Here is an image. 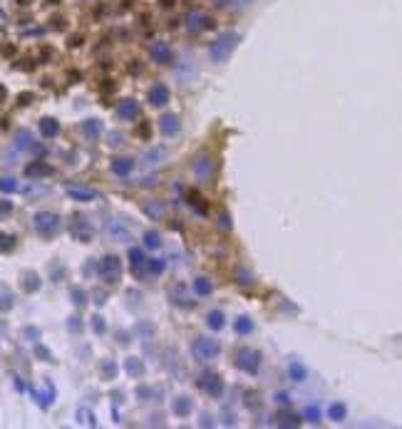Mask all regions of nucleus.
<instances>
[{
  "mask_svg": "<svg viewBox=\"0 0 402 429\" xmlns=\"http://www.w3.org/2000/svg\"><path fill=\"white\" fill-rule=\"evenodd\" d=\"M234 328H236V333H239V335H249V333L253 330V323H251L249 318H239V320L234 323Z\"/></svg>",
  "mask_w": 402,
  "mask_h": 429,
  "instance_id": "bb28decb",
  "label": "nucleus"
},
{
  "mask_svg": "<svg viewBox=\"0 0 402 429\" xmlns=\"http://www.w3.org/2000/svg\"><path fill=\"white\" fill-rule=\"evenodd\" d=\"M23 288L30 293V290H38L40 288V278L35 276V273H25V283H23Z\"/></svg>",
  "mask_w": 402,
  "mask_h": 429,
  "instance_id": "c756f323",
  "label": "nucleus"
},
{
  "mask_svg": "<svg viewBox=\"0 0 402 429\" xmlns=\"http://www.w3.org/2000/svg\"><path fill=\"white\" fill-rule=\"evenodd\" d=\"M67 196H72L75 201H95V198H100V193L95 189H87V186H67Z\"/></svg>",
  "mask_w": 402,
  "mask_h": 429,
  "instance_id": "f8f14e48",
  "label": "nucleus"
},
{
  "mask_svg": "<svg viewBox=\"0 0 402 429\" xmlns=\"http://www.w3.org/2000/svg\"><path fill=\"white\" fill-rule=\"evenodd\" d=\"M144 246H147V248H159V246H161L159 234H156V231H147V234H144Z\"/></svg>",
  "mask_w": 402,
  "mask_h": 429,
  "instance_id": "cd10ccee",
  "label": "nucleus"
},
{
  "mask_svg": "<svg viewBox=\"0 0 402 429\" xmlns=\"http://www.w3.org/2000/svg\"><path fill=\"white\" fill-rule=\"evenodd\" d=\"M137 134H139V137H147V134H149V127H147V124H142V127L137 129Z\"/></svg>",
  "mask_w": 402,
  "mask_h": 429,
  "instance_id": "37998d69",
  "label": "nucleus"
},
{
  "mask_svg": "<svg viewBox=\"0 0 402 429\" xmlns=\"http://www.w3.org/2000/svg\"><path fill=\"white\" fill-rule=\"evenodd\" d=\"M92 325H95L97 333H104V323H102V318H92Z\"/></svg>",
  "mask_w": 402,
  "mask_h": 429,
  "instance_id": "a19ab883",
  "label": "nucleus"
},
{
  "mask_svg": "<svg viewBox=\"0 0 402 429\" xmlns=\"http://www.w3.org/2000/svg\"><path fill=\"white\" fill-rule=\"evenodd\" d=\"M174 5V0H161V8H171Z\"/></svg>",
  "mask_w": 402,
  "mask_h": 429,
  "instance_id": "49530a36",
  "label": "nucleus"
},
{
  "mask_svg": "<svg viewBox=\"0 0 402 429\" xmlns=\"http://www.w3.org/2000/svg\"><path fill=\"white\" fill-rule=\"evenodd\" d=\"M149 55H151V60L159 62V65H169V62H171V48H169V43H164V40L151 43Z\"/></svg>",
  "mask_w": 402,
  "mask_h": 429,
  "instance_id": "6e6552de",
  "label": "nucleus"
},
{
  "mask_svg": "<svg viewBox=\"0 0 402 429\" xmlns=\"http://www.w3.org/2000/svg\"><path fill=\"white\" fill-rule=\"evenodd\" d=\"M191 399L189 397H179V399H174V404H171V409H174V414H179V417H186V414H191Z\"/></svg>",
  "mask_w": 402,
  "mask_h": 429,
  "instance_id": "412c9836",
  "label": "nucleus"
},
{
  "mask_svg": "<svg viewBox=\"0 0 402 429\" xmlns=\"http://www.w3.org/2000/svg\"><path fill=\"white\" fill-rule=\"evenodd\" d=\"M13 211V203L10 201H0V216H5V213Z\"/></svg>",
  "mask_w": 402,
  "mask_h": 429,
  "instance_id": "58836bf2",
  "label": "nucleus"
},
{
  "mask_svg": "<svg viewBox=\"0 0 402 429\" xmlns=\"http://www.w3.org/2000/svg\"><path fill=\"white\" fill-rule=\"evenodd\" d=\"M40 132H43V137L52 139V137H57V134H60V122H57V119L45 117V119L40 122Z\"/></svg>",
  "mask_w": 402,
  "mask_h": 429,
  "instance_id": "a211bd4d",
  "label": "nucleus"
},
{
  "mask_svg": "<svg viewBox=\"0 0 402 429\" xmlns=\"http://www.w3.org/2000/svg\"><path fill=\"white\" fill-rule=\"evenodd\" d=\"M219 352H221L219 340H211V337H199V340L194 342V355H196L199 360H211V357H216Z\"/></svg>",
  "mask_w": 402,
  "mask_h": 429,
  "instance_id": "39448f33",
  "label": "nucleus"
},
{
  "mask_svg": "<svg viewBox=\"0 0 402 429\" xmlns=\"http://www.w3.org/2000/svg\"><path fill=\"white\" fill-rule=\"evenodd\" d=\"M100 276H102V281H107V283H117L119 276H122V263H119V258H117V256H104V258L100 261Z\"/></svg>",
  "mask_w": 402,
  "mask_h": 429,
  "instance_id": "7ed1b4c3",
  "label": "nucleus"
},
{
  "mask_svg": "<svg viewBox=\"0 0 402 429\" xmlns=\"http://www.w3.org/2000/svg\"><path fill=\"white\" fill-rule=\"evenodd\" d=\"M122 139H124V137H122V134H117V132H114V134H109V144H112V146H122V144H124Z\"/></svg>",
  "mask_w": 402,
  "mask_h": 429,
  "instance_id": "4c0bfd02",
  "label": "nucleus"
},
{
  "mask_svg": "<svg viewBox=\"0 0 402 429\" xmlns=\"http://www.w3.org/2000/svg\"><path fill=\"white\" fill-rule=\"evenodd\" d=\"M77 417H80V422H82V424L95 427V414H90L87 409H80V412H77Z\"/></svg>",
  "mask_w": 402,
  "mask_h": 429,
  "instance_id": "72a5a7b5",
  "label": "nucleus"
},
{
  "mask_svg": "<svg viewBox=\"0 0 402 429\" xmlns=\"http://www.w3.org/2000/svg\"><path fill=\"white\" fill-rule=\"evenodd\" d=\"M80 129L85 132V137H100L102 134V122L100 119H85L82 124H80Z\"/></svg>",
  "mask_w": 402,
  "mask_h": 429,
  "instance_id": "aec40b11",
  "label": "nucleus"
},
{
  "mask_svg": "<svg viewBox=\"0 0 402 429\" xmlns=\"http://www.w3.org/2000/svg\"><path fill=\"white\" fill-rule=\"evenodd\" d=\"M236 45H239V35H236V33H224V35H219V38L211 43L209 57H211L214 62H226V60L231 57V52L236 50Z\"/></svg>",
  "mask_w": 402,
  "mask_h": 429,
  "instance_id": "f257e3e1",
  "label": "nucleus"
},
{
  "mask_svg": "<svg viewBox=\"0 0 402 429\" xmlns=\"http://www.w3.org/2000/svg\"><path fill=\"white\" fill-rule=\"evenodd\" d=\"M278 402H281V404H286V402H288V397H286L283 392H278Z\"/></svg>",
  "mask_w": 402,
  "mask_h": 429,
  "instance_id": "a18cd8bd",
  "label": "nucleus"
},
{
  "mask_svg": "<svg viewBox=\"0 0 402 429\" xmlns=\"http://www.w3.org/2000/svg\"><path fill=\"white\" fill-rule=\"evenodd\" d=\"M206 325H209L211 330H221V328H224V313H221V310H211V313L206 315Z\"/></svg>",
  "mask_w": 402,
  "mask_h": 429,
  "instance_id": "a878e982",
  "label": "nucleus"
},
{
  "mask_svg": "<svg viewBox=\"0 0 402 429\" xmlns=\"http://www.w3.org/2000/svg\"><path fill=\"white\" fill-rule=\"evenodd\" d=\"M70 231L80 238V241H90V236H92V226L87 224V221H82V219H77V221H72V226H70Z\"/></svg>",
  "mask_w": 402,
  "mask_h": 429,
  "instance_id": "f3484780",
  "label": "nucleus"
},
{
  "mask_svg": "<svg viewBox=\"0 0 402 429\" xmlns=\"http://www.w3.org/2000/svg\"><path fill=\"white\" fill-rule=\"evenodd\" d=\"M50 174H52V166L45 164V161H33V164L25 166V176H30V179H45Z\"/></svg>",
  "mask_w": 402,
  "mask_h": 429,
  "instance_id": "9b49d317",
  "label": "nucleus"
},
{
  "mask_svg": "<svg viewBox=\"0 0 402 429\" xmlns=\"http://www.w3.org/2000/svg\"><path fill=\"white\" fill-rule=\"evenodd\" d=\"M129 263H132V271L142 278V276H144V266H147L144 251H142V248H132V251H129Z\"/></svg>",
  "mask_w": 402,
  "mask_h": 429,
  "instance_id": "2eb2a0df",
  "label": "nucleus"
},
{
  "mask_svg": "<svg viewBox=\"0 0 402 429\" xmlns=\"http://www.w3.org/2000/svg\"><path fill=\"white\" fill-rule=\"evenodd\" d=\"M166 154H169V151H166L164 146H154V149L144 151V156H142V159H144V164H147V166H156V164H161V161L166 159Z\"/></svg>",
  "mask_w": 402,
  "mask_h": 429,
  "instance_id": "dca6fc26",
  "label": "nucleus"
},
{
  "mask_svg": "<svg viewBox=\"0 0 402 429\" xmlns=\"http://www.w3.org/2000/svg\"><path fill=\"white\" fill-rule=\"evenodd\" d=\"M124 367H127V372H129L132 377H142V375H144V365H142L139 357H129V360L124 362Z\"/></svg>",
  "mask_w": 402,
  "mask_h": 429,
  "instance_id": "4be33fe9",
  "label": "nucleus"
},
{
  "mask_svg": "<svg viewBox=\"0 0 402 429\" xmlns=\"http://www.w3.org/2000/svg\"><path fill=\"white\" fill-rule=\"evenodd\" d=\"M149 102H151L154 107H164V104L169 102V87H166L164 82L151 85V90H149Z\"/></svg>",
  "mask_w": 402,
  "mask_h": 429,
  "instance_id": "1a4fd4ad",
  "label": "nucleus"
},
{
  "mask_svg": "<svg viewBox=\"0 0 402 429\" xmlns=\"http://www.w3.org/2000/svg\"><path fill=\"white\" fill-rule=\"evenodd\" d=\"M199 384H201V389H204L206 394H211V397H221L224 394V382H221V377L216 372H204V375H201V380H199Z\"/></svg>",
  "mask_w": 402,
  "mask_h": 429,
  "instance_id": "0eeeda50",
  "label": "nucleus"
},
{
  "mask_svg": "<svg viewBox=\"0 0 402 429\" xmlns=\"http://www.w3.org/2000/svg\"><path fill=\"white\" fill-rule=\"evenodd\" d=\"M102 375L109 380V377H114L117 375V365L112 362V360H104V365H102Z\"/></svg>",
  "mask_w": 402,
  "mask_h": 429,
  "instance_id": "473e14b6",
  "label": "nucleus"
},
{
  "mask_svg": "<svg viewBox=\"0 0 402 429\" xmlns=\"http://www.w3.org/2000/svg\"><path fill=\"white\" fill-rule=\"evenodd\" d=\"M13 246H15V238H13V236H8V234H0V253L10 251Z\"/></svg>",
  "mask_w": 402,
  "mask_h": 429,
  "instance_id": "2f4dec72",
  "label": "nucleus"
},
{
  "mask_svg": "<svg viewBox=\"0 0 402 429\" xmlns=\"http://www.w3.org/2000/svg\"><path fill=\"white\" fill-rule=\"evenodd\" d=\"M132 169H134V161L132 159H112V174L127 176V174H132Z\"/></svg>",
  "mask_w": 402,
  "mask_h": 429,
  "instance_id": "6ab92c4d",
  "label": "nucleus"
},
{
  "mask_svg": "<svg viewBox=\"0 0 402 429\" xmlns=\"http://www.w3.org/2000/svg\"><path fill=\"white\" fill-rule=\"evenodd\" d=\"M92 298H95V303H97V305H102V303H104V293H92Z\"/></svg>",
  "mask_w": 402,
  "mask_h": 429,
  "instance_id": "79ce46f5",
  "label": "nucleus"
},
{
  "mask_svg": "<svg viewBox=\"0 0 402 429\" xmlns=\"http://www.w3.org/2000/svg\"><path fill=\"white\" fill-rule=\"evenodd\" d=\"M35 231L45 238H52L60 231V216L52 211H40L35 213Z\"/></svg>",
  "mask_w": 402,
  "mask_h": 429,
  "instance_id": "f03ea898",
  "label": "nucleus"
},
{
  "mask_svg": "<svg viewBox=\"0 0 402 429\" xmlns=\"http://www.w3.org/2000/svg\"><path fill=\"white\" fill-rule=\"evenodd\" d=\"M72 298H75L77 305H85V303H87V293L80 290V288H72Z\"/></svg>",
  "mask_w": 402,
  "mask_h": 429,
  "instance_id": "e433bc0d",
  "label": "nucleus"
},
{
  "mask_svg": "<svg viewBox=\"0 0 402 429\" xmlns=\"http://www.w3.org/2000/svg\"><path fill=\"white\" fill-rule=\"evenodd\" d=\"M305 417H308L310 422H318V407H308V409H305Z\"/></svg>",
  "mask_w": 402,
  "mask_h": 429,
  "instance_id": "ea45409f",
  "label": "nucleus"
},
{
  "mask_svg": "<svg viewBox=\"0 0 402 429\" xmlns=\"http://www.w3.org/2000/svg\"><path fill=\"white\" fill-rule=\"evenodd\" d=\"M159 129H161V134H164V137H171V134H176V132L181 129V124H179V117H176V114H164V117L159 119Z\"/></svg>",
  "mask_w": 402,
  "mask_h": 429,
  "instance_id": "ddd939ff",
  "label": "nucleus"
},
{
  "mask_svg": "<svg viewBox=\"0 0 402 429\" xmlns=\"http://www.w3.org/2000/svg\"><path fill=\"white\" fill-rule=\"evenodd\" d=\"M50 3H52V0H50Z\"/></svg>",
  "mask_w": 402,
  "mask_h": 429,
  "instance_id": "09e8293b",
  "label": "nucleus"
},
{
  "mask_svg": "<svg viewBox=\"0 0 402 429\" xmlns=\"http://www.w3.org/2000/svg\"><path fill=\"white\" fill-rule=\"evenodd\" d=\"M147 268H149V273L159 276L164 271V261H147Z\"/></svg>",
  "mask_w": 402,
  "mask_h": 429,
  "instance_id": "f704fd0d",
  "label": "nucleus"
},
{
  "mask_svg": "<svg viewBox=\"0 0 402 429\" xmlns=\"http://www.w3.org/2000/svg\"><path fill=\"white\" fill-rule=\"evenodd\" d=\"M194 176H196L201 184H209L211 176H214V159L206 156V154H201V156L194 161Z\"/></svg>",
  "mask_w": 402,
  "mask_h": 429,
  "instance_id": "423d86ee",
  "label": "nucleus"
},
{
  "mask_svg": "<svg viewBox=\"0 0 402 429\" xmlns=\"http://www.w3.org/2000/svg\"><path fill=\"white\" fill-rule=\"evenodd\" d=\"M345 414H348V407H345L343 402H335V404H330V407H328V417H330V419H335V422H343V419H345Z\"/></svg>",
  "mask_w": 402,
  "mask_h": 429,
  "instance_id": "b1692460",
  "label": "nucleus"
},
{
  "mask_svg": "<svg viewBox=\"0 0 402 429\" xmlns=\"http://www.w3.org/2000/svg\"><path fill=\"white\" fill-rule=\"evenodd\" d=\"M278 424H281V427H298L301 419H298L296 414H291V412H283V414L278 417Z\"/></svg>",
  "mask_w": 402,
  "mask_h": 429,
  "instance_id": "c85d7f7f",
  "label": "nucleus"
},
{
  "mask_svg": "<svg viewBox=\"0 0 402 429\" xmlns=\"http://www.w3.org/2000/svg\"><path fill=\"white\" fill-rule=\"evenodd\" d=\"M0 99H5V87H0Z\"/></svg>",
  "mask_w": 402,
  "mask_h": 429,
  "instance_id": "de8ad7c7",
  "label": "nucleus"
},
{
  "mask_svg": "<svg viewBox=\"0 0 402 429\" xmlns=\"http://www.w3.org/2000/svg\"><path fill=\"white\" fill-rule=\"evenodd\" d=\"M189 28L191 30H206V28H211L214 25V20L211 18H206L204 13H199V10H194V13H189Z\"/></svg>",
  "mask_w": 402,
  "mask_h": 429,
  "instance_id": "4468645a",
  "label": "nucleus"
},
{
  "mask_svg": "<svg viewBox=\"0 0 402 429\" xmlns=\"http://www.w3.org/2000/svg\"><path fill=\"white\" fill-rule=\"evenodd\" d=\"M231 224H229V216H226V213H221V229H229Z\"/></svg>",
  "mask_w": 402,
  "mask_h": 429,
  "instance_id": "c03bdc74",
  "label": "nucleus"
},
{
  "mask_svg": "<svg viewBox=\"0 0 402 429\" xmlns=\"http://www.w3.org/2000/svg\"><path fill=\"white\" fill-rule=\"evenodd\" d=\"M15 189H18V184L13 179H3V176H0V191H15Z\"/></svg>",
  "mask_w": 402,
  "mask_h": 429,
  "instance_id": "c9c22d12",
  "label": "nucleus"
},
{
  "mask_svg": "<svg viewBox=\"0 0 402 429\" xmlns=\"http://www.w3.org/2000/svg\"><path fill=\"white\" fill-rule=\"evenodd\" d=\"M236 365H239L246 375H256L258 367H261V355H258L256 350H251V347H244V350L239 352V357H236Z\"/></svg>",
  "mask_w": 402,
  "mask_h": 429,
  "instance_id": "20e7f679",
  "label": "nucleus"
},
{
  "mask_svg": "<svg viewBox=\"0 0 402 429\" xmlns=\"http://www.w3.org/2000/svg\"><path fill=\"white\" fill-rule=\"evenodd\" d=\"M288 375H291V380H296V382H303L305 377H308V370L301 365V362H291L288 365Z\"/></svg>",
  "mask_w": 402,
  "mask_h": 429,
  "instance_id": "5701e85b",
  "label": "nucleus"
},
{
  "mask_svg": "<svg viewBox=\"0 0 402 429\" xmlns=\"http://www.w3.org/2000/svg\"><path fill=\"white\" fill-rule=\"evenodd\" d=\"M194 290H196V295H211L214 286H211L209 278H196L194 281Z\"/></svg>",
  "mask_w": 402,
  "mask_h": 429,
  "instance_id": "393cba45",
  "label": "nucleus"
},
{
  "mask_svg": "<svg viewBox=\"0 0 402 429\" xmlns=\"http://www.w3.org/2000/svg\"><path fill=\"white\" fill-rule=\"evenodd\" d=\"M144 211L149 213V216H154V219H161L164 216V206L161 203H144Z\"/></svg>",
  "mask_w": 402,
  "mask_h": 429,
  "instance_id": "7c9ffc66",
  "label": "nucleus"
},
{
  "mask_svg": "<svg viewBox=\"0 0 402 429\" xmlns=\"http://www.w3.org/2000/svg\"><path fill=\"white\" fill-rule=\"evenodd\" d=\"M117 114H119L122 119H134V117H139V102H137V99H122V102L117 104Z\"/></svg>",
  "mask_w": 402,
  "mask_h": 429,
  "instance_id": "9d476101",
  "label": "nucleus"
}]
</instances>
